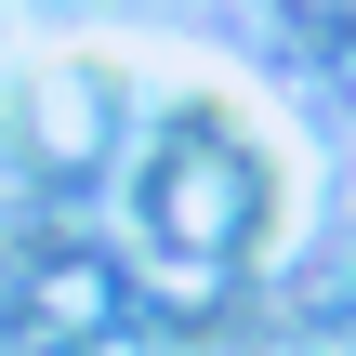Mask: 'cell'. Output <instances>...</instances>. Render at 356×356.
I'll list each match as a JSON object with an SVG mask.
<instances>
[]
</instances>
